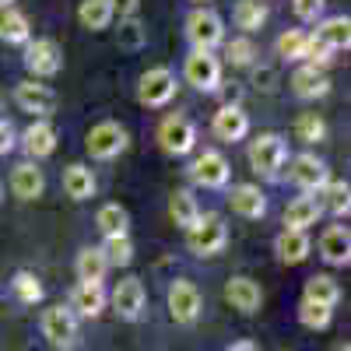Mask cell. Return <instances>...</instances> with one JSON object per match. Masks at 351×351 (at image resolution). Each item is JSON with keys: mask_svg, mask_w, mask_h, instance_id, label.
I'll list each match as a JSON object with an SVG mask.
<instances>
[{"mask_svg": "<svg viewBox=\"0 0 351 351\" xmlns=\"http://www.w3.org/2000/svg\"><path fill=\"white\" fill-rule=\"evenodd\" d=\"M225 243H228V225L221 221V215H200L186 228V246L197 256H215L225 250Z\"/></svg>", "mask_w": 351, "mask_h": 351, "instance_id": "obj_1", "label": "cell"}, {"mask_svg": "<svg viewBox=\"0 0 351 351\" xmlns=\"http://www.w3.org/2000/svg\"><path fill=\"white\" fill-rule=\"evenodd\" d=\"M186 39L193 43V49H215L218 43H225V25L211 8H197L186 18Z\"/></svg>", "mask_w": 351, "mask_h": 351, "instance_id": "obj_2", "label": "cell"}, {"mask_svg": "<svg viewBox=\"0 0 351 351\" xmlns=\"http://www.w3.org/2000/svg\"><path fill=\"white\" fill-rule=\"evenodd\" d=\"M25 67L36 77H53L64 67V49L56 46V39H28L25 43Z\"/></svg>", "mask_w": 351, "mask_h": 351, "instance_id": "obj_3", "label": "cell"}, {"mask_svg": "<svg viewBox=\"0 0 351 351\" xmlns=\"http://www.w3.org/2000/svg\"><path fill=\"white\" fill-rule=\"evenodd\" d=\"M84 144H88V155H92V158L109 162L120 152H127V130L120 123H112V120H102V123H95L92 130H88Z\"/></svg>", "mask_w": 351, "mask_h": 351, "instance_id": "obj_4", "label": "cell"}, {"mask_svg": "<svg viewBox=\"0 0 351 351\" xmlns=\"http://www.w3.org/2000/svg\"><path fill=\"white\" fill-rule=\"evenodd\" d=\"M285 141L278 134H260L256 141H250V169L260 172V176H278V169L285 165Z\"/></svg>", "mask_w": 351, "mask_h": 351, "instance_id": "obj_5", "label": "cell"}, {"mask_svg": "<svg viewBox=\"0 0 351 351\" xmlns=\"http://www.w3.org/2000/svg\"><path fill=\"white\" fill-rule=\"evenodd\" d=\"M183 77H186V84L200 88V92H215V88L221 84V60L215 53H208V49H193L186 56Z\"/></svg>", "mask_w": 351, "mask_h": 351, "instance_id": "obj_6", "label": "cell"}, {"mask_svg": "<svg viewBox=\"0 0 351 351\" xmlns=\"http://www.w3.org/2000/svg\"><path fill=\"white\" fill-rule=\"evenodd\" d=\"M43 337L53 348H74L77 344V316L64 306H49L43 313Z\"/></svg>", "mask_w": 351, "mask_h": 351, "instance_id": "obj_7", "label": "cell"}, {"mask_svg": "<svg viewBox=\"0 0 351 351\" xmlns=\"http://www.w3.org/2000/svg\"><path fill=\"white\" fill-rule=\"evenodd\" d=\"M176 95V74L169 67H148L137 81V99L144 106H165L169 99Z\"/></svg>", "mask_w": 351, "mask_h": 351, "instance_id": "obj_8", "label": "cell"}, {"mask_svg": "<svg viewBox=\"0 0 351 351\" xmlns=\"http://www.w3.org/2000/svg\"><path fill=\"white\" fill-rule=\"evenodd\" d=\"M158 141L169 155H190L193 144H197V127L186 120V116H165L162 127H158Z\"/></svg>", "mask_w": 351, "mask_h": 351, "instance_id": "obj_9", "label": "cell"}, {"mask_svg": "<svg viewBox=\"0 0 351 351\" xmlns=\"http://www.w3.org/2000/svg\"><path fill=\"white\" fill-rule=\"evenodd\" d=\"M228 172H232V165H228V158H225L221 152H204V155H197L193 165H190L193 183L204 186V190H221V186L228 183Z\"/></svg>", "mask_w": 351, "mask_h": 351, "instance_id": "obj_10", "label": "cell"}, {"mask_svg": "<svg viewBox=\"0 0 351 351\" xmlns=\"http://www.w3.org/2000/svg\"><path fill=\"white\" fill-rule=\"evenodd\" d=\"M288 180L295 183L299 190H306V193H313V190H319V186H327V180H330V172H327V165L319 162L313 152H302V155H295L291 158V169H288Z\"/></svg>", "mask_w": 351, "mask_h": 351, "instance_id": "obj_11", "label": "cell"}, {"mask_svg": "<svg viewBox=\"0 0 351 351\" xmlns=\"http://www.w3.org/2000/svg\"><path fill=\"white\" fill-rule=\"evenodd\" d=\"M169 313L176 324H193L200 316V288L193 281H172L169 285Z\"/></svg>", "mask_w": 351, "mask_h": 351, "instance_id": "obj_12", "label": "cell"}, {"mask_svg": "<svg viewBox=\"0 0 351 351\" xmlns=\"http://www.w3.org/2000/svg\"><path fill=\"white\" fill-rule=\"evenodd\" d=\"M14 102H18V109L39 116V120H46V116L56 109V92H53L49 84H39V81H21L14 88Z\"/></svg>", "mask_w": 351, "mask_h": 351, "instance_id": "obj_13", "label": "cell"}, {"mask_svg": "<svg viewBox=\"0 0 351 351\" xmlns=\"http://www.w3.org/2000/svg\"><path fill=\"white\" fill-rule=\"evenodd\" d=\"M112 309L116 316H123V319H137L141 309H144V285L141 278H123L120 285L112 288Z\"/></svg>", "mask_w": 351, "mask_h": 351, "instance_id": "obj_14", "label": "cell"}, {"mask_svg": "<svg viewBox=\"0 0 351 351\" xmlns=\"http://www.w3.org/2000/svg\"><path fill=\"white\" fill-rule=\"evenodd\" d=\"M211 130H215L218 141H243V137L250 134V116H246L239 106L228 102V106H221V109L215 112Z\"/></svg>", "mask_w": 351, "mask_h": 351, "instance_id": "obj_15", "label": "cell"}, {"mask_svg": "<svg viewBox=\"0 0 351 351\" xmlns=\"http://www.w3.org/2000/svg\"><path fill=\"white\" fill-rule=\"evenodd\" d=\"M225 299L232 302V309H239V313H256L260 309V302H263V291H260V285L253 281V278H232L228 285H225Z\"/></svg>", "mask_w": 351, "mask_h": 351, "instance_id": "obj_16", "label": "cell"}, {"mask_svg": "<svg viewBox=\"0 0 351 351\" xmlns=\"http://www.w3.org/2000/svg\"><path fill=\"white\" fill-rule=\"evenodd\" d=\"M228 204H232V211H236L239 218H263V215H267V197H263L260 186H253V183L232 186Z\"/></svg>", "mask_w": 351, "mask_h": 351, "instance_id": "obj_17", "label": "cell"}, {"mask_svg": "<svg viewBox=\"0 0 351 351\" xmlns=\"http://www.w3.org/2000/svg\"><path fill=\"white\" fill-rule=\"evenodd\" d=\"M291 92H295L299 99H319L330 92V77L324 67H309L302 64L295 74H291Z\"/></svg>", "mask_w": 351, "mask_h": 351, "instance_id": "obj_18", "label": "cell"}, {"mask_svg": "<svg viewBox=\"0 0 351 351\" xmlns=\"http://www.w3.org/2000/svg\"><path fill=\"white\" fill-rule=\"evenodd\" d=\"M319 256L327 263H334V267H344L351 260V236H348L344 225H330L324 236H319Z\"/></svg>", "mask_w": 351, "mask_h": 351, "instance_id": "obj_19", "label": "cell"}, {"mask_svg": "<svg viewBox=\"0 0 351 351\" xmlns=\"http://www.w3.org/2000/svg\"><path fill=\"white\" fill-rule=\"evenodd\" d=\"M43 190H46V176H43L39 165L21 162V165L11 172V193H14V197H21V200H36Z\"/></svg>", "mask_w": 351, "mask_h": 351, "instance_id": "obj_20", "label": "cell"}, {"mask_svg": "<svg viewBox=\"0 0 351 351\" xmlns=\"http://www.w3.org/2000/svg\"><path fill=\"white\" fill-rule=\"evenodd\" d=\"M21 144H25V152L32 155V158H46V155L56 152V127L49 120H36L32 127L25 130Z\"/></svg>", "mask_w": 351, "mask_h": 351, "instance_id": "obj_21", "label": "cell"}, {"mask_svg": "<svg viewBox=\"0 0 351 351\" xmlns=\"http://www.w3.org/2000/svg\"><path fill=\"white\" fill-rule=\"evenodd\" d=\"M309 250H313V243H309L306 232H299V228H285L281 236L274 239V253H278L281 263H302L309 256Z\"/></svg>", "mask_w": 351, "mask_h": 351, "instance_id": "obj_22", "label": "cell"}, {"mask_svg": "<svg viewBox=\"0 0 351 351\" xmlns=\"http://www.w3.org/2000/svg\"><path fill=\"white\" fill-rule=\"evenodd\" d=\"M319 215H324V204H319L316 197H295L285 208V228H299L306 232L309 225L319 221Z\"/></svg>", "mask_w": 351, "mask_h": 351, "instance_id": "obj_23", "label": "cell"}, {"mask_svg": "<svg viewBox=\"0 0 351 351\" xmlns=\"http://www.w3.org/2000/svg\"><path fill=\"white\" fill-rule=\"evenodd\" d=\"M102 309H106V291H102V285L81 281V285L71 291V313H77V316H99Z\"/></svg>", "mask_w": 351, "mask_h": 351, "instance_id": "obj_24", "label": "cell"}, {"mask_svg": "<svg viewBox=\"0 0 351 351\" xmlns=\"http://www.w3.org/2000/svg\"><path fill=\"white\" fill-rule=\"evenodd\" d=\"M64 193H67L71 200H88V197H92V193H95V176H92V169L81 165V162L67 165V169H64Z\"/></svg>", "mask_w": 351, "mask_h": 351, "instance_id": "obj_25", "label": "cell"}, {"mask_svg": "<svg viewBox=\"0 0 351 351\" xmlns=\"http://www.w3.org/2000/svg\"><path fill=\"white\" fill-rule=\"evenodd\" d=\"M302 299H306V302H316V306L334 309V306H337V299H341V288H337V281H334L330 274H313V278L306 281Z\"/></svg>", "mask_w": 351, "mask_h": 351, "instance_id": "obj_26", "label": "cell"}, {"mask_svg": "<svg viewBox=\"0 0 351 351\" xmlns=\"http://www.w3.org/2000/svg\"><path fill=\"white\" fill-rule=\"evenodd\" d=\"M0 39H8L14 46H25L32 39V28H28V18L18 8H4L0 11Z\"/></svg>", "mask_w": 351, "mask_h": 351, "instance_id": "obj_27", "label": "cell"}, {"mask_svg": "<svg viewBox=\"0 0 351 351\" xmlns=\"http://www.w3.org/2000/svg\"><path fill=\"white\" fill-rule=\"evenodd\" d=\"M319 43H324L327 49H348V43H351V21L344 18V14H337V18H327L324 25L313 32Z\"/></svg>", "mask_w": 351, "mask_h": 351, "instance_id": "obj_28", "label": "cell"}, {"mask_svg": "<svg viewBox=\"0 0 351 351\" xmlns=\"http://www.w3.org/2000/svg\"><path fill=\"white\" fill-rule=\"evenodd\" d=\"M169 215L180 228H190L197 218H200V208H197V197L190 190H172L169 197Z\"/></svg>", "mask_w": 351, "mask_h": 351, "instance_id": "obj_29", "label": "cell"}, {"mask_svg": "<svg viewBox=\"0 0 351 351\" xmlns=\"http://www.w3.org/2000/svg\"><path fill=\"white\" fill-rule=\"evenodd\" d=\"M95 225H99V232H102L106 239H112V236H127L130 215L120 208V204H102L99 215H95Z\"/></svg>", "mask_w": 351, "mask_h": 351, "instance_id": "obj_30", "label": "cell"}, {"mask_svg": "<svg viewBox=\"0 0 351 351\" xmlns=\"http://www.w3.org/2000/svg\"><path fill=\"white\" fill-rule=\"evenodd\" d=\"M106 256H102V250L99 246H84L81 253H77V278L81 281H92V285H102V274H106Z\"/></svg>", "mask_w": 351, "mask_h": 351, "instance_id": "obj_31", "label": "cell"}, {"mask_svg": "<svg viewBox=\"0 0 351 351\" xmlns=\"http://www.w3.org/2000/svg\"><path fill=\"white\" fill-rule=\"evenodd\" d=\"M77 21L88 28V32H102V28L112 21V8L106 4V0H81Z\"/></svg>", "mask_w": 351, "mask_h": 351, "instance_id": "obj_32", "label": "cell"}, {"mask_svg": "<svg viewBox=\"0 0 351 351\" xmlns=\"http://www.w3.org/2000/svg\"><path fill=\"white\" fill-rule=\"evenodd\" d=\"M232 18H236V25L243 28V32H256V28L267 21V8H263L260 0H239Z\"/></svg>", "mask_w": 351, "mask_h": 351, "instance_id": "obj_33", "label": "cell"}, {"mask_svg": "<svg viewBox=\"0 0 351 351\" xmlns=\"http://www.w3.org/2000/svg\"><path fill=\"white\" fill-rule=\"evenodd\" d=\"M99 250H102V256H106L109 267H127V263L134 260V243H130V236H112V239H106V246H99Z\"/></svg>", "mask_w": 351, "mask_h": 351, "instance_id": "obj_34", "label": "cell"}, {"mask_svg": "<svg viewBox=\"0 0 351 351\" xmlns=\"http://www.w3.org/2000/svg\"><path fill=\"white\" fill-rule=\"evenodd\" d=\"M11 288H14V295H18L25 306L43 302V285H39V278H36V274L18 271V274H14V281H11Z\"/></svg>", "mask_w": 351, "mask_h": 351, "instance_id": "obj_35", "label": "cell"}, {"mask_svg": "<svg viewBox=\"0 0 351 351\" xmlns=\"http://www.w3.org/2000/svg\"><path fill=\"white\" fill-rule=\"evenodd\" d=\"M302 49H306V32H299V28H288L285 36H278L281 60H302Z\"/></svg>", "mask_w": 351, "mask_h": 351, "instance_id": "obj_36", "label": "cell"}, {"mask_svg": "<svg viewBox=\"0 0 351 351\" xmlns=\"http://www.w3.org/2000/svg\"><path fill=\"white\" fill-rule=\"evenodd\" d=\"M324 134H327V127H324V120H319L316 112H302L299 120H295V137H299V141H306V144L324 141Z\"/></svg>", "mask_w": 351, "mask_h": 351, "instance_id": "obj_37", "label": "cell"}, {"mask_svg": "<svg viewBox=\"0 0 351 351\" xmlns=\"http://www.w3.org/2000/svg\"><path fill=\"white\" fill-rule=\"evenodd\" d=\"M299 319H302V327H309V330H324V327L330 324V309L302 299V302H299Z\"/></svg>", "mask_w": 351, "mask_h": 351, "instance_id": "obj_38", "label": "cell"}, {"mask_svg": "<svg viewBox=\"0 0 351 351\" xmlns=\"http://www.w3.org/2000/svg\"><path fill=\"white\" fill-rule=\"evenodd\" d=\"M225 56H228V64H236V67H250L253 56H256V46L250 39H232L225 46Z\"/></svg>", "mask_w": 351, "mask_h": 351, "instance_id": "obj_39", "label": "cell"}, {"mask_svg": "<svg viewBox=\"0 0 351 351\" xmlns=\"http://www.w3.org/2000/svg\"><path fill=\"white\" fill-rule=\"evenodd\" d=\"M116 39H120L123 49H141L144 46V25L137 18H123L120 21V36H116Z\"/></svg>", "mask_w": 351, "mask_h": 351, "instance_id": "obj_40", "label": "cell"}, {"mask_svg": "<svg viewBox=\"0 0 351 351\" xmlns=\"http://www.w3.org/2000/svg\"><path fill=\"white\" fill-rule=\"evenodd\" d=\"M327 208L341 218L351 208V186L348 183H327Z\"/></svg>", "mask_w": 351, "mask_h": 351, "instance_id": "obj_41", "label": "cell"}, {"mask_svg": "<svg viewBox=\"0 0 351 351\" xmlns=\"http://www.w3.org/2000/svg\"><path fill=\"white\" fill-rule=\"evenodd\" d=\"M330 53H334V49H327V46L319 43L316 36H306V49H302V60H306L309 67H324V64L330 60Z\"/></svg>", "mask_w": 351, "mask_h": 351, "instance_id": "obj_42", "label": "cell"}, {"mask_svg": "<svg viewBox=\"0 0 351 351\" xmlns=\"http://www.w3.org/2000/svg\"><path fill=\"white\" fill-rule=\"evenodd\" d=\"M291 8H295V14L302 21H316L319 11H324V0H291Z\"/></svg>", "mask_w": 351, "mask_h": 351, "instance_id": "obj_43", "label": "cell"}, {"mask_svg": "<svg viewBox=\"0 0 351 351\" xmlns=\"http://www.w3.org/2000/svg\"><path fill=\"white\" fill-rule=\"evenodd\" d=\"M106 4L112 8V14L120 11L123 18H134V11H137V4H141V0H106Z\"/></svg>", "mask_w": 351, "mask_h": 351, "instance_id": "obj_44", "label": "cell"}, {"mask_svg": "<svg viewBox=\"0 0 351 351\" xmlns=\"http://www.w3.org/2000/svg\"><path fill=\"white\" fill-rule=\"evenodd\" d=\"M11 144H14V130H11V123H0V155L11 152Z\"/></svg>", "mask_w": 351, "mask_h": 351, "instance_id": "obj_45", "label": "cell"}, {"mask_svg": "<svg viewBox=\"0 0 351 351\" xmlns=\"http://www.w3.org/2000/svg\"><path fill=\"white\" fill-rule=\"evenodd\" d=\"M225 351H256V344H250V341H236V344H228Z\"/></svg>", "mask_w": 351, "mask_h": 351, "instance_id": "obj_46", "label": "cell"}, {"mask_svg": "<svg viewBox=\"0 0 351 351\" xmlns=\"http://www.w3.org/2000/svg\"><path fill=\"white\" fill-rule=\"evenodd\" d=\"M4 8H11V0H0V11H4Z\"/></svg>", "mask_w": 351, "mask_h": 351, "instance_id": "obj_47", "label": "cell"}, {"mask_svg": "<svg viewBox=\"0 0 351 351\" xmlns=\"http://www.w3.org/2000/svg\"><path fill=\"white\" fill-rule=\"evenodd\" d=\"M0 200H4V186H0Z\"/></svg>", "mask_w": 351, "mask_h": 351, "instance_id": "obj_48", "label": "cell"}, {"mask_svg": "<svg viewBox=\"0 0 351 351\" xmlns=\"http://www.w3.org/2000/svg\"><path fill=\"white\" fill-rule=\"evenodd\" d=\"M341 351H351V348H348V344H344V348H341Z\"/></svg>", "mask_w": 351, "mask_h": 351, "instance_id": "obj_49", "label": "cell"}]
</instances>
